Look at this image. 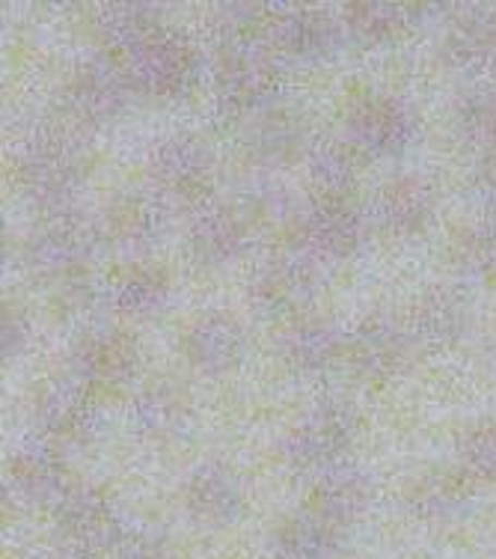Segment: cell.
<instances>
[{
	"instance_id": "83f0119b",
	"label": "cell",
	"mask_w": 496,
	"mask_h": 559,
	"mask_svg": "<svg viewBox=\"0 0 496 559\" xmlns=\"http://www.w3.org/2000/svg\"><path fill=\"white\" fill-rule=\"evenodd\" d=\"M117 301L122 310L149 316V312L161 310V304L167 301V289H164L161 280L141 274V277H131L129 283H122V289L117 292Z\"/></svg>"
},
{
	"instance_id": "484cf974",
	"label": "cell",
	"mask_w": 496,
	"mask_h": 559,
	"mask_svg": "<svg viewBox=\"0 0 496 559\" xmlns=\"http://www.w3.org/2000/svg\"><path fill=\"white\" fill-rule=\"evenodd\" d=\"M354 162L342 146H324L313 155V179L327 200H339L354 185Z\"/></svg>"
},
{
	"instance_id": "52a82bcc",
	"label": "cell",
	"mask_w": 496,
	"mask_h": 559,
	"mask_svg": "<svg viewBox=\"0 0 496 559\" xmlns=\"http://www.w3.org/2000/svg\"><path fill=\"white\" fill-rule=\"evenodd\" d=\"M363 221L342 200H324L306 221V248L322 259H342L360 245Z\"/></svg>"
},
{
	"instance_id": "5bb4252c",
	"label": "cell",
	"mask_w": 496,
	"mask_h": 559,
	"mask_svg": "<svg viewBox=\"0 0 496 559\" xmlns=\"http://www.w3.org/2000/svg\"><path fill=\"white\" fill-rule=\"evenodd\" d=\"M77 366L96 381H125L137 366V352L129 336L98 334L77 348Z\"/></svg>"
},
{
	"instance_id": "d6986e66",
	"label": "cell",
	"mask_w": 496,
	"mask_h": 559,
	"mask_svg": "<svg viewBox=\"0 0 496 559\" xmlns=\"http://www.w3.org/2000/svg\"><path fill=\"white\" fill-rule=\"evenodd\" d=\"M134 419L146 435H176L187 423V402L173 388H152L137 399Z\"/></svg>"
},
{
	"instance_id": "9c48e42d",
	"label": "cell",
	"mask_w": 496,
	"mask_h": 559,
	"mask_svg": "<svg viewBox=\"0 0 496 559\" xmlns=\"http://www.w3.org/2000/svg\"><path fill=\"white\" fill-rule=\"evenodd\" d=\"M129 105V84L117 66L96 60L89 63L75 84V117L110 119Z\"/></svg>"
},
{
	"instance_id": "8992f818",
	"label": "cell",
	"mask_w": 496,
	"mask_h": 559,
	"mask_svg": "<svg viewBox=\"0 0 496 559\" xmlns=\"http://www.w3.org/2000/svg\"><path fill=\"white\" fill-rule=\"evenodd\" d=\"M410 352H413V334L392 319H372L356 331L354 360L368 376L384 378L399 372L408 364Z\"/></svg>"
},
{
	"instance_id": "1f68e13d",
	"label": "cell",
	"mask_w": 496,
	"mask_h": 559,
	"mask_svg": "<svg viewBox=\"0 0 496 559\" xmlns=\"http://www.w3.org/2000/svg\"><path fill=\"white\" fill-rule=\"evenodd\" d=\"M491 357H494V364H496V343H494V352H491Z\"/></svg>"
},
{
	"instance_id": "f546056e",
	"label": "cell",
	"mask_w": 496,
	"mask_h": 559,
	"mask_svg": "<svg viewBox=\"0 0 496 559\" xmlns=\"http://www.w3.org/2000/svg\"><path fill=\"white\" fill-rule=\"evenodd\" d=\"M303 138L301 126H294L292 119L286 117H270L259 131V146L268 155H282V152H292L298 146V140Z\"/></svg>"
},
{
	"instance_id": "9a60e30c",
	"label": "cell",
	"mask_w": 496,
	"mask_h": 559,
	"mask_svg": "<svg viewBox=\"0 0 496 559\" xmlns=\"http://www.w3.org/2000/svg\"><path fill=\"white\" fill-rule=\"evenodd\" d=\"M191 241H194L196 257L208 262H227L244 248V226L223 209H203L196 212L191 224Z\"/></svg>"
},
{
	"instance_id": "e0dca14e",
	"label": "cell",
	"mask_w": 496,
	"mask_h": 559,
	"mask_svg": "<svg viewBox=\"0 0 496 559\" xmlns=\"http://www.w3.org/2000/svg\"><path fill=\"white\" fill-rule=\"evenodd\" d=\"M43 417L48 429L60 431V435H77L84 438L93 426H96L98 411L89 405L84 390L75 384H55L43 399Z\"/></svg>"
},
{
	"instance_id": "f1b7e54d",
	"label": "cell",
	"mask_w": 496,
	"mask_h": 559,
	"mask_svg": "<svg viewBox=\"0 0 496 559\" xmlns=\"http://www.w3.org/2000/svg\"><path fill=\"white\" fill-rule=\"evenodd\" d=\"M467 464L473 467L475 474L491 476L496 479V426H485L475 429L464 443Z\"/></svg>"
},
{
	"instance_id": "ffe728a7",
	"label": "cell",
	"mask_w": 496,
	"mask_h": 559,
	"mask_svg": "<svg viewBox=\"0 0 496 559\" xmlns=\"http://www.w3.org/2000/svg\"><path fill=\"white\" fill-rule=\"evenodd\" d=\"M164 226L161 205L146 197H134L119 205L113 215V233L125 245H149L158 238Z\"/></svg>"
},
{
	"instance_id": "d4e9b609",
	"label": "cell",
	"mask_w": 496,
	"mask_h": 559,
	"mask_svg": "<svg viewBox=\"0 0 496 559\" xmlns=\"http://www.w3.org/2000/svg\"><path fill=\"white\" fill-rule=\"evenodd\" d=\"M404 15H408V10H401V7L360 3V7H351V27L363 43H384V39L399 36L401 27L408 24Z\"/></svg>"
},
{
	"instance_id": "6da1fadb",
	"label": "cell",
	"mask_w": 496,
	"mask_h": 559,
	"mask_svg": "<svg viewBox=\"0 0 496 559\" xmlns=\"http://www.w3.org/2000/svg\"><path fill=\"white\" fill-rule=\"evenodd\" d=\"M416 131V117L399 102L378 98L366 102L348 119V140L368 155H396L410 143Z\"/></svg>"
},
{
	"instance_id": "3957f363",
	"label": "cell",
	"mask_w": 496,
	"mask_h": 559,
	"mask_svg": "<svg viewBox=\"0 0 496 559\" xmlns=\"http://www.w3.org/2000/svg\"><path fill=\"white\" fill-rule=\"evenodd\" d=\"M348 435H351V414L327 405L292 431V438L286 443V455L298 467L327 471L339 459V452L348 443Z\"/></svg>"
},
{
	"instance_id": "cb8c5ba5",
	"label": "cell",
	"mask_w": 496,
	"mask_h": 559,
	"mask_svg": "<svg viewBox=\"0 0 496 559\" xmlns=\"http://www.w3.org/2000/svg\"><path fill=\"white\" fill-rule=\"evenodd\" d=\"M322 491H318V503L334 512H351L363 503L366 497V476L360 474L351 464H334L327 467L322 476Z\"/></svg>"
},
{
	"instance_id": "277c9868",
	"label": "cell",
	"mask_w": 496,
	"mask_h": 559,
	"mask_svg": "<svg viewBox=\"0 0 496 559\" xmlns=\"http://www.w3.org/2000/svg\"><path fill=\"white\" fill-rule=\"evenodd\" d=\"M131 75L137 78V84L143 90H149V93H176V90H182L187 75H191V51L179 45L170 36H161V33L155 31L141 43L137 48H131Z\"/></svg>"
},
{
	"instance_id": "30bf717a",
	"label": "cell",
	"mask_w": 496,
	"mask_h": 559,
	"mask_svg": "<svg viewBox=\"0 0 496 559\" xmlns=\"http://www.w3.org/2000/svg\"><path fill=\"white\" fill-rule=\"evenodd\" d=\"M265 36L268 43L277 48H286L292 55L318 57L324 51H330L336 43V31L330 19L324 15H313V12H286V15H274L270 22H265Z\"/></svg>"
},
{
	"instance_id": "8fae6325",
	"label": "cell",
	"mask_w": 496,
	"mask_h": 559,
	"mask_svg": "<svg viewBox=\"0 0 496 559\" xmlns=\"http://www.w3.org/2000/svg\"><path fill=\"white\" fill-rule=\"evenodd\" d=\"M152 164H155V176L182 194H194L205 188L208 170H211V158H208L205 146L191 138L167 140L161 150L155 152Z\"/></svg>"
},
{
	"instance_id": "7a4b0ae2",
	"label": "cell",
	"mask_w": 496,
	"mask_h": 559,
	"mask_svg": "<svg viewBox=\"0 0 496 559\" xmlns=\"http://www.w3.org/2000/svg\"><path fill=\"white\" fill-rule=\"evenodd\" d=\"M318 259L322 257H315L310 248L282 257L256 280V289H253L256 304L270 312H289L310 301L318 286Z\"/></svg>"
},
{
	"instance_id": "603a6c76",
	"label": "cell",
	"mask_w": 496,
	"mask_h": 559,
	"mask_svg": "<svg viewBox=\"0 0 496 559\" xmlns=\"http://www.w3.org/2000/svg\"><path fill=\"white\" fill-rule=\"evenodd\" d=\"M194 503L205 512H215V515H232L241 503V495H238L235 476L229 474L227 467H203L196 471L194 476Z\"/></svg>"
},
{
	"instance_id": "4fadbf2b",
	"label": "cell",
	"mask_w": 496,
	"mask_h": 559,
	"mask_svg": "<svg viewBox=\"0 0 496 559\" xmlns=\"http://www.w3.org/2000/svg\"><path fill=\"white\" fill-rule=\"evenodd\" d=\"M24 182L43 203L63 205L75 185V155L36 143L31 158L24 162Z\"/></svg>"
},
{
	"instance_id": "4316f807",
	"label": "cell",
	"mask_w": 496,
	"mask_h": 559,
	"mask_svg": "<svg viewBox=\"0 0 496 559\" xmlns=\"http://www.w3.org/2000/svg\"><path fill=\"white\" fill-rule=\"evenodd\" d=\"M455 262L464 274H496V229H473L461 238Z\"/></svg>"
},
{
	"instance_id": "4dcf8cb0",
	"label": "cell",
	"mask_w": 496,
	"mask_h": 559,
	"mask_svg": "<svg viewBox=\"0 0 496 559\" xmlns=\"http://www.w3.org/2000/svg\"><path fill=\"white\" fill-rule=\"evenodd\" d=\"M475 194H479V203L485 205L491 215H496V164H487L485 170L479 173Z\"/></svg>"
},
{
	"instance_id": "7402d4cb",
	"label": "cell",
	"mask_w": 496,
	"mask_h": 559,
	"mask_svg": "<svg viewBox=\"0 0 496 559\" xmlns=\"http://www.w3.org/2000/svg\"><path fill=\"white\" fill-rule=\"evenodd\" d=\"M458 134L473 150H494L496 146V96L473 93L458 108Z\"/></svg>"
},
{
	"instance_id": "7c38bea8",
	"label": "cell",
	"mask_w": 496,
	"mask_h": 559,
	"mask_svg": "<svg viewBox=\"0 0 496 559\" xmlns=\"http://www.w3.org/2000/svg\"><path fill=\"white\" fill-rule=\"evenodd\" d=\"M434 197L416 179H401L396 185H387L378 200V221L389 233L410 236L420 233L422 226L432 221Z\"/></svg>"
},
{
	"instance_id": "44dd1931",
	"label": "cell",
	"mask_w": 496,
	"mask_h": 559,
	"mask_svg": "<svg viewBox=\"0 0 496 559\" xmlns=\"http://www.w3.org/2000/svg\"><path fill=\"white\" fill-rule=\"evenodd\" d=\"M339 348H342V340L330 324H306L289 336L286 355L301 369H322L339 355Z\"/></svg>"
},
{
	"instance_id": "ba28073f",
	"label": "cell",
	"mask_w": 496,
	"mask_h": 559,
	"mask_svg": "<svg viewBox=\"0 0 496 559\" xmlns=\"http://www.w3.org/2000/svg\"><path fill=\"white\" fill-rule=\"evenodd\" d=\"M96 229L84 217L63 215L31 245V259L39 269L60 271L87 259L96 250Z\"/></svg>"
},
{
	"instance_id": "2e32d148",
	"label": "cell",
	"mask_w": 496,
	"mask_h": 559,
	"mask_svg": "<svg viewBox=\"0 0 496 559\" xmlns=\"http://www.w3.org/2000/svg\"><path fill=\"white\" fill-rule=\"evenodd\" d=\"M467 322H470L467 304L449 289L432 292L428 298H422L416 316H413L416 334L432 343H452L464 334Z\"/></svg>"
},
{
	"instance_id": "5b68a950",
	"label": "cell",
	"mask_w": 496,
	"mask_h": 559,
	"mask_svg": "<svg viewBox=\"0 0 496 559\" xmlns=\"http://www.w3.org/2000/svg\"><path fill=\"white\" fill-rule=\"evenodd\" d=\"M244 348H247V340L241 334V328L232 319H223V316L203 319L184 340L187 360L196 369L211 372V376L229 372L232 366L241 364Z\"/></svg>"
},
{
	"instance_id": "ac0fdd59",
	"label": "cell",
	"mask_w": 496,
	"mask_h": 559,
	"mask_svg": "<svg viewBox=\"0 0 496 559\" xmlns=\"http://www.w3.org/2000/svg\"><path fill=\"white\" fill-rule=\"evenodd\" d=\"M449 57L461 69H485L496 60V19L475 15L455 27L449 36Z\"/></svg>"
}]
</instances>
